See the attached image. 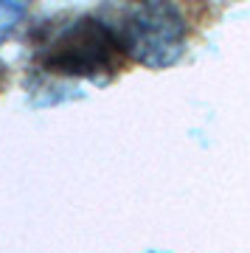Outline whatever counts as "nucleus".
Returning <instances> with one entry per match:
<instances>
[{
    "label": "nucleus",
    "instance_id": "nucleus-1",
    "mask_svg": "<svg viewBox=\"0 0 250 253\" xmlns=\"http://www.w3.org/2000/svg\"><path fill=\"white\" fill-rule=\"evenodd\" d=\"M37 62L45 73L107 82L121 68V51L107 23L79 17L48 37L37 51Z\"/></svg>",
    "mask_w": 250,
    "mask_h": 253
},
{
    "label": "nucleus",
    "instance_id": "nucleus-2",
    "mask_svg": "<svg viewBox=\"0 0 250 253\" xmlns=\"http://www.w3.org/2000/svg\"><path fill=\"white\" fill-rule=\"evenodd\" d=\"M116 34L121 56H129L146 68H169L186 51V20L171 3H138L118 26H110Z\"/></svg>",
    "mask_w": 250,
    "mask_h": 253
},
{
    "label": "nucleus",
    "instance_id": "nucleus-3",
    "mask_svg": "<svg viewBox=\"0 0 250 253\" xmlns=\"http://www.w3.org/2000/svg\"><path fill=\"white\" fill-rule=\"evenodd\" d=\"M26 17V3H0V42Z\"/></svg>",
    "mask_w": 250,
    "mask_h": 253
}]
</instances>
